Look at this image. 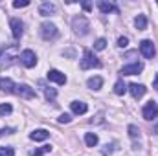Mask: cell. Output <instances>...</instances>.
<instances>
[{
    "instance_id": "cell-1",
    "label": "cell",
    "mask_w": 158,
    "mask_h": 156,
    "mask_svg": "<svg viewBox=\"0 0 158 156\" xmlns=\"http://www.w3.org/2000/svg\"><path fill=\"white\" fill-rule=\"evenodd\" d=\"M79 66H81V70H88V68H99L101 66V61L90 51V50H85L83 51V59H81V63H79Z\"/></svg>"
},
{
    "instance_id": "cell-2",
    "label": "cell",
    "mask_w": 158,
    "mask_h": 156,
    "mask_svg": "<svg viewBox=\"0 0 158 156\" xmlns=\"http://www.w3.org/2000/svg\"><path fill=\"white\" fill-rule=\"evenodd\" d=\"M57 35H59V30H57L55 24H52V22H42L40 24V37L44 40H53L57 39Z\"/></svg>"
},
{
    "instance_id": "cell-3",
    "label": "cell",
    "mask_w": 158,
    "mask_h": 156,
    "mask_svg": "<svg viewBox=\"0 0 158 156\" xmlns=\"http://www.w3.org/2000/svg\"><path fill=\"white\" fill-rule=\"evenodd\" d=\"M72 28H74V31L77 33V35H86L88 33V30H90V24H88V20H86V17H83V15H79L76 17L74 20H72Z\"/></svg>"
},
{
    "instance_id": "cell-4",
    "label": "cell",
    "mask_w": 158,
    "mask_h": 156,
    "mask_svg": "<svg viewBox=\"0 0 158 156\" xmlns=\"http://www.w3.org/2000/svg\"><path fill=\"white\" fill-rule=\"evenodd\" d=\"M20 63H22L26 68H33V66L37 64V55H35V51L24 50V51L20 53Z\"/></svg>"
},
{
    "instance_id": "cell-5",
    "label": "cell",
    "mask_w": 158,
    "mask_h": 156,
    "mask_svg": "<svg viewBox=\"0 0 158 156\" xmlns=\"http://www.w3.org/2000/svg\"><path fill=\"white\" fill-rule=\"evenodd\" d=\"M140 51H142V55L145 59H153L155 53H156V48H155L153 40H142L140 42Z\"/></svg>"
},
{
    "instance_id": "cell-6",
    "label": "cell",
    "mask_w": 158,
    "mask_h": 156,
    "mask_svg": "<svg viewBox=\"0 0 158 156\" xmlns=\"http://www.w3.org/2000/svg\"><path fill=\"white\" fill-rule=\"evenodd\" d=\"M15 94H17V96H20V97H26V99H33V97L37 96V92H35L30 84H17Z\"/></svg>"
},
{
    "instance_id": "cell-7",
    "label": "cell",
    "mask_w": 158,
    "mask_h": 156,
    "mask_svg": "<svg viewBox=\"0 0 158 156\" xmlns=\"http://www.w3.org/2000/svg\"><path fill=\"white\" fill-rule=\"evenodd\" d=\"M156 114H158V107H156L155 101H149L143 107V110H142V116H143V119H147V121H153L156 117Z\"/></svg>"
},
{
    "instance_id": "cell-8",
    "label": "cell",
    "mask_w": 158,
    "mask_h": 156,
    "mask_svg": "<svg viewBox=\"0 0 158 156\" xmlns=\"http://www.w3.org/2000/svg\"><path fill=\"white\" fill-rule=\"evenodd\" d=\"M15 53H17V46H11V48H6V51H4V55H2V59H4V63H2V68H9L13 63H15Z\"/></svg>"
},
{
    "instance_id": "cell-9",
    "label": "cell",
    "mask_w": 158,
    "mask_h": 156,
    "mask_svg": "<svg viewBox=\"0 0 158 156\" xmlns=\"http://www.w3.org/2000/svg\"><path fill=\"white\" fill-rule=\"evenodd\" d=\"M9 26H11V33H13V37H15V39H20L22 33H24V24H22L19 18H11V20H9Z\"/></svg>"
},
{
    "instance_id": "cell-10",
    "label": "cell",
    "mask_w": 158,
    "mask_h": 156,
    "mask_svg": "<svg viewBox=\"0 0 158 156\" xmlns=\"http://www.w3.org/2000/svg\"><path fill=\"white\" fill-rule=\"evenodd\" d=\"M143 70V64L142 63H132V64H129V66H123L121 68V76H136V74H140Z\"/></svg>"
},
{
    "instance_id": "cell-11",
    "label": "cell",
    "mask_w": 158,
    "mask_h": 156,
    "mask_svg": "<svg viewBox=\"0 0 158 156\" xmlns=\"http://www.w3.org/2000/svg\"><path fill=\"white\" fill-rule=\"evenodd\" d=\"M15 88H17V84H15L9 77H0V90H2V92L15 94Z\"/></svg>"
},
{
    "instance_id": "cell-12",
    "label": "cell",
    "mask_w": 158,
    "mask_h": 156,
    "mask_svg": "<svg viewBox=\"0 0 158 156\" xmlns=\"http://www.w3.org/2000/svg\"><path fill=\"white\" fill-rule=\"evenodd\" d=\"M131 94H132V97L134 99H140L145 92H147V88L143 86V84H136V83H132V84H129V88H127Z\"/></svg>"
},
{
    "instance_id": "cell-13",
    "label": "cell",
    "mask_w": 158,
    "mask_h": 156,
    "mask_svg": "<svg viewBox=\"0 0 158 156\" xmlns=\"http://www.w3.org/2000/svg\"><path fill=\"white\" fill-rule=\"evenodd\" d=\"M57 11V7H55V4H52V2H42L39 7V13L42 17H50V15H53Z\"/></svg>"
},
{
    "instance_id": "cell-14",
    "label": "cell",
    "mask_w": 158,
    "mask_h": 156,
    "mask_svg": "<svg viewBox=\"0 0 158 156\" xmlns=\"http://www.w3.org/2000/svg\"><path fill=\"white\" fill-rule=\"evenodd\" d=\"M48 79L53 81V83H57V84H64L66 83V76L63 72H59V70H50L48 72Z\"/></svg>"
},
{
    "instance_id": "cell-15",
    "label": "cell",
    "mask_w": 158,
    "mask_h": 156,
    "mask_svg": "<svg viewBox=\"0 0 158 156\" xmlns=\"http://www.w3.org/2000/svg\"><path fill=\"white\" fill-rule=\"evenodd\" d=\"M98 7H99V11H101V13H112V11H114V13H119V9L112 4V2L99 0V2H98Z\"/></svg>"
},
{
    "instance_id": "cell-16",
    "label": "cell",
    "mask_w": 158,
    "mask_h": 156,
    "mask_svg": "<svg viewBox=\"0 0 158 156\" xmlns=\"http://www.w3.org/2000/svg\"><path fill=\"white\" fill-rule=\"evenodd\" d=\"M30 138H31L33 142H44V140L50 138V132H48L46 129H37V130H33V132L30 134Z\"/></svg>"
},
{
    "instance_id": "cell-17",
    "label": "cell",
    "mask_w": 158,
    "mask_h": 156,
    "mask_svg": "<svg viewBox=\"0 0 158 156\" xmlns=\"http://www.w3.org/2000/svg\"><path fill=\"white\" fill-rule=\"evenodd\" d=\"M70 109H72V112H74V114L81 116V114H85V112L88 110V105H86V103H83V101H72V103H70Z\"/></svg>"
},
{
    "instance_id": "cell-18",
    "label": "cell",
    "mask_w": 158,
    "mask_h": 156,
    "mask_svg": "<svg viewBox=\"0 0 158 156\" xmlns=\"http://www.w3.org/2000/svg\"><path fill=\"white\" fill-rule=\"evenodd\" d=\"M86 86L90 88V90H99L101 86H103V79L99 77V76H96V77H90L86 81Z\"/></svg>"
},
{
    "instance_id": "cell-19",
    "label": "cell",
    "mask_w": 158,
    "mask_h": 156,
    "mask_svg": "<svg viewBox=\"0 0 158 156\" xmlns=\"http://www.w3.org/2000/svg\"><path fill=\"white\" fill-rule=\"evenodd\" d=\"M85 143H86L88 147H96V145H98V134L86 132V134H85Z\"/></svg>"
},
{
    "instance_id": "cell-20",
    "label": "cell",
    "mask_w": 158,
    "mask_h": 156,
    "mask_svg": "<svg viewBox=\"0 0 158 156\" xmlns=\"http://www.w3.org/2000/svg\"><path fill=\"white\" fill-rule=\"evenodd\" d=\"M134 26L142 31V30H145L147 28V18H145V15H138L136 18H134Z\"/></svg>"
},
{
    "instance_id": "cell-21",
    "label": "cell",
    "mask_w": 158,
    "mask_h": 156,
    "mask_svg": "<svg viewBox=\"0 0 158 156\" xmlns=\"http://www.w3.org/2000/svg\"><path fill=\"white\" fill-rule=\"evenodd\" d=\"M127 92V84L119 79V81H116V84H114V94H118V96H123Z\"/></svg>"
},
{
    "instance_id": "cell-22",
    "label": "cell",
    "mask_w": 158,
    "mask_h": 156,
    "mask_svg": "<svg viewBox=\"0 0 158 156\" xmlns=\"http://www.w3.org/2000/svg\"><path fill=\"white\" fill-rule=\"evenodd\" d=\"M129 136L132 138V140H140V129L136 127V125H129Z\"/></svg>"
},
{
    "instance_id": "cell-23",
    "label": "cell",
    "mask_w": 158,
    "mask_h": 156,
    "mask_svg": "<svg viewBox=\"0 0 158 156\" xmlns=\"http://www.w3.org/2000/svg\"><path fill=\"white\" fill-rule=\"evenodd\" d=\"M44 96H46V99L53 101V99H55V96H57V90H55V88H50V86H46V88H44Z\"/></svg>"
},
{
    "instance_id": "cell-24",
    "label": "cell",
    "mask_w": 158,
    "mask_h": 156,
    "mask_svg": "<svg viewBox=\"0 0 158 156\" xmlns=\"http://www.w3.org/2000/svg\"><path fill=\"white\" fill-rule=\"evenodd\" d=\"M13 112V107L9 105V103H2L0 105V116H7V114H11Z\"/></svg>"
},
{
    "instance_id": "cell-25",
    "label": "cell",
    "mask_w": 158,
    "mask_h": 156,
    "mask_svg": "<svg viewBox=\"0 0 158 156\" xmlns=\"http://www.w3.org/2000/svg\"><path fill=\"white\" fill-rule=\"evenodd\" d=\"M0 156H15L13 147H0Z\"/></svg>"
},
{
    "instance_id": "cell-26",
    "label": "cell",
    "mask_w": 158,
    "mask_h": 156,
    "mask_svg": "<svg viewBox=\"0 0 158 156\" xmlns=\"http://www.w3.org/2000/svg\"><path fill=\"white\" fill-rule=\"evenodd\" d=\"M50 151H52V147H50V145H44V147H39V149H35L33 156H40V154H44V153H50Z\"/></svg>"
},
{
    "instance_id": "cell-27",
    "label": "cell",
    "mask_w": 158,
    "mask_h": 156,
    "mask_svg": "<svg viewBox=\"0 0 158 156\" xmlns=\"http://www.w3.org/2000/svg\"><path fill=\"white\" fill-rule=\"evenodd\" d=\"M105 46H107V40H105V39H98L96 42H94V48H96V50H99V51H101V50H105Z\"/></svg>"
},
{
    "instance_id": "cell-28",
    "label": "cell",
    "mask_w": 158,
    "mask_h": 156,
    "mask_svg": "<svg viewBox=\"0 0 158 156\" xmlns=\"http://www.w3.org/2000/svg\"><path fill=\"white\" fill-rule=\"evenodd\" d=\"M26 6H30V0H15L13 2V7H26Z\"/></svg>"
},
{
    "instance_id": "cell-29",
    "label": "cell",
    "mask_w": 158,
    "mask_h": 156,
    "mask_svg": "<svg viewBox=\"0 0 158 156\" xmlns=\"http://www.w3.org/2000/svg\"><path fill=\"white\" fill-rule=\"evenodd\" d=\"M57 121H59V123H70V121H72V116H70V114H61V116L57 117Z\"/></svg>"
},
{
    "instance_id": "cell-30",
    "label": "cell",
    "mask_w": 158,
    "mask_h": 156,
    "mask_svg": "<svg viewBox=\"0 0 158 156\" xmlns=\"http://www.w3.org/2000/svg\"><path fill=\"white\" fill-rule=\"evenodd\" d=\"M114 145H116V143H110V145L107 143V145H105V149H103V154H105V156H109L110 153H112V147H114Z\"/></svg>"
},
{
    "instance_id": "cell-31",
    "label": "cell",
    "mask_w": 158,
    "mask_h": 156,
    "mask_svg": "<svg viewBox=\"0 0 158 156\" xmlns=\"http://www.w3.org/2000/svg\"><path fill=\"white\" fill-rule=\"evenodd\" d=\"M127 44H129V39H127V37H119L118 39V46L119 48H125Z\"/></svg>"
},
{
    "instance_id": "cell-32",
    "label": "cell",
    "mask_w": 158,
    "mask_h": 156,
    "mask_svg": "<svg viewBox=\"0 0 158 156\" xmlns=\"http://www.w3.org/2000/svg\"><path fill=\"white\" fill-rule=\"evenodd\" d=\"M13 132H15V129H0V138L6 134H13Z\"/></svg>"
},
{
    "instance_id": "cell-33",
    "label": "cell",
    "mask_w": 158,
    "mask_h": 156,
    "mask_svg": "<svg viewBox=\"0 0 158 156\" xmlns=\"http://www.w3.org/2000/svg\"><path fill=\"white\" fill-rule=\"evenodd\" d=\"M81 6H83V9H85V11H90V9H92V4H90V2H83Z\"/></svg>"
},
{
    "instance_id": "cell-34",
    "label": "cell",
    "mask_w": 158,
    "mask_h": 156,
    "mask_svg": "<svg viewBox=\"0 0 158 156\" xmlns=\"http://www.w3.org/2000/svg\"><path fill=\"white\" fill-rule=\"evenodd\" d=\"M153 88L158 90V74H156V77H155V81H153Z\"/></svg>"
},
{
    "instance_id": "cell-35",
    "label": "cell",
    "mask_w": 158,
    "mask_h": 156,
    "mask_svg": "<svg viewBox=\"0 0 158 156\" xmlns=\"http://www.w3.org/2000/svg\"><path fill=\"white\" fill-rule=\"evenodd\" d=\"M2 51H6V46H0V53H2Z\"/></svg>"
},
{
    "instance_id": "cell-36",
    "label": "cell",
    "mask_w": 158,
    "mask_h": 156,
    "mask_svg": "<svg viewBox=\"0 0 158 156\" xmlns=\"http://www.w3.org/2000/svg\"><path fill=\"white\" fill-rule=\"evenodd\" d=\"M155 134H158V125L155 127Z\"/></svg>"
}]
</instances>
